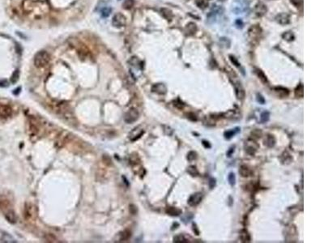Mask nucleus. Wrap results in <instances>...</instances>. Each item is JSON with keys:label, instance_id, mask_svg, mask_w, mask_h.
Here are the masks:
<instances>
[{"label": "nucleus", "instance_id": "393cba45", "mask_svg": "<svg viewBox=\"0 0 324 243\" xmlns=\"http://www.w3.org/2000/svg\"><path fill=\"white\" fill-rule=\"evenodd\" d=\"M186 172L188 173L189 174H190V176H192V177H197L198 175V169L195 167L194 165H190L187 168V169H186Z\"/></svg>", "mask_w": 324, "mask_h": 243}, {"label": "nucleus", "instance_id": "37998d69", "mask_svg": "<svg viewBox=\"0 0 324 243\" xmlns=\"http://www.w3.org/2000/svg\"><path fill=\"white\" fill-rule=\"evenodd\" d=\"M202 145L204 146V148H211V144H209V142L206 141V140H202Z\"/></svg>", "mask_w": 324, "mask_h": 243}, {"label": "nucleus", "instance_id": "2f4dec72", "mask_svg": "<svg viewBox=\"0 0 324 243\" xmlns=\"http://www.w3.org/2000/svg\"><path fill=\"white\" fill-rule=\"evenodd\" d=\"M228 180H229V184L231 186H233L236 182V177H235V174L233 173H230L228 176Z\"/></svg>", "mask_w": 324, "mask_h": 243}, {"label": "nucleus", "instance_id": "20e7f679", "mask_svg": "<svg viewBox=\"0 0 324 243\" xmlns=\"http://www.w3.org/2000/svg\"><path fill=\"white\" fill-rule=\"evenodd\" d=\"M126 19L122 13H116L112 19V24L115 28H122L126 25Z\"/></svg>", "mask_w": 324, "mask_h": 243}, {"label": "nucleus", "instance_id": "1a4fd4ad", "mask_svg": "<svg viewBox=\"0 0 324 243\" xmlns=\"http://www.w3.org/2000/svg\"><path fill=\"white\" fill-rule=\"evenodd\" d=\"M144 132V131H143V129H141L140 127L135 128V129L130 133V140H131V141H136V140H137L138 139H140V138L143 136Z\"/></svg>", "mask_w": 324, "mask_h": 243}, {"label": "nucleus", "instance_id": "79ce46f5", "mask_svg": "<svg viewBox=\"0 0 324 243\" xmlns=\"http://www.w3.org/2000/svg\"><path fill=\"white\" fill-rule=\"evenodd\" d=\"M230 59H231V61H232V63H234L235 66H237V67H239V66H240V64H239L238 62H237V61L236 60V59H235L234 57L230 56Z\"/></svg>", "mask_w": 324, "mask_h": 243}, {"label": "nucleus", "instance_id": "6e6552de", "mask_svg": "<svg viewBox=\"0 0 324 243\" xmlns=\"http://www.w3.org/2000/svg\"><path fill=\"white\" fill-rule=\"evenodd\" d=\"M234 88H235V93H236V96H237V99H239V100L244 99V97H245V90H244V88H243V87L241 86V84L240 82L234 83Z\"/></svg>", "mask_w": 324, "mask_h": 243}, {"label": "nucleus", "instance_id": "c03bdc74", "mask_svg": "<svg viewBox=\"0 0 324 243\" xmlns=\"http://www.w3.org/2000/svg\"><path fill=\"white\" fill-rule=\"evenodd\" d=\"M193 230H194V232L195 233V234L196 235H198L199 234V231H198V228H197V225H195V224H193Z\"/></svg>", "mask_w": 324, "mask_h": 243}, {"label": "nucleus", "instance_id": "a19ab883", "mask_svg": "<svg viewBox=\"0 0 324 243\" xmlns=\"http://www.w3.org/2000/svg\"><path fill=\"white\" fill-rule=\"evenodd\" d=\"M215 186H216V180H215L214 178H211L210 180H209V186H210V188H214Z\"/></svg>", "mask_w": 324, "mask_h": 243}, {"label": "nucleus", "instance_id": "bb28decb", "mask_svg": "<svg viewBox=\"0 0 324 243\" xmlns=\"http://www.w3.org/2000/svg\"><path fill=\"white\" fill-rule=\"evenodd\" d=\"M256 74H257L258 77L259 78V79L263 82V83H267V76H266V75L264 74V73L263 72V71H261V70H259V69H257L256 70Z\"/></svg>", "mask_w": 324, "mask_h": 243}, {"label": "nucleus", "instance_id": "ddd939ff", "mask_svg": "<svg viewBox=\"0 0 324 243\" xmlns=\"http://www.w3.org/2000/svg\"><path fill=\"white\" fill-rule=\"evenodd\" d=\"M255 14L259 16H264L266 12H267V7L263 3H262V2H259V3L255 6Z\"/></svg>", "mask_w": 324, "mask_h": 243}, {"label": "nucleus", "instance_id": "4be33fe9", "mask_svg": "<svg viewBox=\"0 0 324 243\" xmlns=\"http://www.w3.org/2000/svg\"><path fill=\"white\" fill-rule=\"evenodd\" d=\"M160 12H161V15L163 16V17L165 18L166 20H172L173 13H172V12L169 10V9H168V8H162L161 10H160Z\"/></svg>", "mask_w": 324, "mask_h": 243}, {"label": "nucleus", "instance_id": "4c0bfd02", "mask_svg": "<svg viewBox=\"0 0 324 243\" xmlns=\"http://www.w3.org/2000/svg\"><path fill=\"white\" fill-rule=\"evenodd\" d=\"M283 37L284 39H286V40H293V35L292 34L291 32H285V33H284V34L283 35Z\"/></svg>", "mask_w": 324, "mask_h": 243}, {"label": "nucleus", "instance_id": "412c9836", "mask_svg": "<svg viewBox=\"0 0 324 243\" xmlns=\"http://www.w3.org/2000/svg\"><path fill=\"white\" fill-rule=\"evenodd\" d=\"M239 131H240V129H239L238 127L235 128V129H233V130H229V131H227L225 132L224 136H225V139H227V140H230L231 138H233V136L236 135V134L238 133Z\"/></svg>", "mask_w": 324, "mask_h": 243}, {"label": "nucleus", "instance_id": "e433bc0d", "mask_svg": "<svg viewBox=\"0 0 324 243\" xmlns=\"http://www.w3.org/2000/svg\"><path fill=\"white\" fill-rule=\"evenodd\" d=\"M19 79V71H16L14 72V74L12 75V78H11V80H12V83H16V81L18 80Z\"/></svg>", "mask_w": 324, "mask_h": 243}, {"label": "nucleus", "instance_id": "c9c22d12", "mask_svg": "<svg viewBox=\"0 0 324 243\" xmlns=\"http://www.w3.org/2000/svg\"><path fill=\"white\" fill-rule=\"evenodd\" d=\"M174 106H176L178 109H182L184 108V104L182 103V101H180V100H177V101H174Z\"/></svg>", "mask_w": 324, "mask_h": 243}, {"label": "nucleus", "instance_id": "a211bd4d", "mask_svg": "<svg viewBox=\"0 0 324 243\" xmlns=\"http://www.w3.org/2000/svg\"><path fill=\"white\" fill-rule=\"evenodd\" d=\"M5 217H6L7 221L8 222L12 223V224H15L17 221V217H16V213L13 212L12 210L7 211L6 213H5Z\"/></svg>", "mask_w": 324, "mask_h": 243}, {"label": "nucleus", "instance_id": "9d476101", "mask_svg": "<svg viewBox=\"0 0 324 243\" xmlns=\"http://www.w3.org/2000/svg\"><path fill=\"white\" fill-rule=\"evenodd\" d=\"M275 20L279 24H282V25H285V24H289L290 22L289 16L286 13H280L277 15L275 17Z\"/></svg>", "mask_w": 324, "mask_h": 243}, {"label": "nucleus", "instance_id": "f03ea898", "mask_svg": "<svg viewBox=\"0 0 324 243\" xmlns=\"http://www.w3.org/2000/svg\"><path fill=\"white\" fill-rule=\"evenodd\" d=\"M244 148H245V151L247 154H249L250 156H254L259 148V145L255 139L250 138L245 141V144H244Z\"/></svg>", "mask_w": 324, "mask_h": 243}, {"label": "nucleus", "instance_id": "f3484780", "mask_svg": "<svg viewBox=\"0 0 324 243\" xmlns=\"http://www.w3.org/2000/svg\"><path fill=\"white\" fill-rule=\"evenodd\" d=\"M239 237L242 242H250L251 240L250 235L246 229H241L239 233Z\"/></svg>", "mask_w": 324, "mask_h": 243}, {"label": "nucleus", "instance_id": "72a5a7b5", "mask_svg": "<svg viewBox=\"0 0 324 243\" xmlns=\"http://www.w3.org/2000/svg\"><path fill=\"white\" fill-rule=\"evenodd\" d=\"M291 2L296 7H301L302 6V2H303V0H290Z\"/></svg>", "mask_w": 324, "mask_h": 243}, {"label": "nucleus", "instance_id": "2eb2a0df", "mask_svg": "<svg viewBox=\"0 0 324 243\" xmlns=\"http://www.w3.org/2000/svg\"><path fill=\"white\" fill-rule=\"evenodd\" d=\"M190 239H191V237H189V236L187 237L186 235L179 234V235H177V236H175V237H174V242H177V243L190 242Z\"/></svg>", "mask_w": 324, "mask_h": 243}, {"label": "nucleus", "instance_id": "b1692460", "mask_svg": "<svg viewBox=\"0 0 324 243\" xmlns=\"http://www.w3.org/2000/svg\"><path fill=\"white\" fill-rule=\"evenodd\" d=\"M9 207V200L4 196L0 195V210L7 209Z\"/></svg>", "mask_w": 324, "mask_h": 243}, {"label": "nucleus", "instance_id": "4468645a", "mask_svg": "<svg viewBox=\"0 0 324 243\" xmlns=\"http://www.w3.org/2000/svg\"><path fill=\"white\" fill-rule=\"evenodd\" d=\"M239 174H240V175H241L242 178H248V177L251 176L252 171H251V169L248 166L245 165V164H242V165L240 166Z\"/></svg>", "mask_w": 324, "mask_h": 243}, {"label": "nucleus", "instance_id": "9b49d317", "mask_svg": "<svg viewBox=\"0 0 324 243\" xmlns=\"http://www.w3.org/2000/svg\"><path fill=\"white\" fill-rule=\"evenodd\" d=\"M152 91L153 92V93H157V94L164 95V94L166 93V92H167V88H166V87L163 83H156V84H154L153 86H152Z\"/></svg>", "mask_w": 324, "mask_h": 243}, {"label": "nucleus", "instance_id": "473e14b6", "mask_svg": "<svg viewBox=\"0 0 324 243\" xmlns=\"http://www.w3.org/2000/svg\"><path fill=\"white\" fill-rule=\"evenodd\" d=\"M197 2H200V3H197L198 7L200 8H205L208 5V2L207 0H197Z\"/></svg>", "mask_w": 324, "mask_h": 243}, {"label": "nucleus", "instance_id": "58836bf2", "mask_svg": "<svg viewBox=\"0 0 324 243\" xmlns=\"http://www.w3.org/2000/svg\"><path fill=\"white\" fill-rule=\"evenodd\" d=\"M257 101L259 104L263 105V104L265 103V99H264V97L261 94H257Z\"/></svg>", "mask_w": 324, "mask_h": 243}, {"label": "nucleus", "instance_id": "c85d7f7f", "mask_svg": "<svg viewBox=\"0 0 324 243\" xmlns=\"http://www.w3.org/2000/svg\"><path fill=\"white\" fill-rule=\"evenodd\" d=\"M270 118V113L268 111H264L261 113V117H260V122L262 123H265L268 122Z\"/></svg>", "mask_w": 324, "mask_h": 243}, {"label": "nucleus", "instance_id": "7c9ffc66", "mask_svg": "<svg viewBox=\"0 0 324 243\" xmlns=\"http://www.w3.org/2000/svg\"><path fill=\"white\" fill-rule=\"evenodd\" d=\"M284 154H285V156H284V155H282V156L283 157H284V160H281L282 162H283L284 164H288V163H290L291 162V160H293V158H292V156H290L289 154L288 153V152H284Z\"/></svg>", "mask_w": 324, "mask_h": 243}, {"label": "nucleus", "instance_id": "7ed1b4c3", "mask_svg": "<svg viewBox=\"0 0 324 243\" xmlns=\"http://www.w3.org/2000/svg\"><path fill=\"white\" fill-rule=\"evenodd\" d=\"M262 34V29L259 26V25H253L250 28L249 31H248V37H249L250 40H251L252 42H256V41H259L260 36Z\"/></svg>", "mask_w": 324, "mask_h": 243}, {"label": "nucleus", "instance_id": "f257e3e1", "mask_svg": "<svg viewBox=\"0 0 324 243\" xmlns=\"http://www.w3.org/2000/svg\"><path fill=\"white\" fill-rule=\"evenodd\" d=\"M50 61V55L47 51L40 50L34 56V65L38 68L46 67Z\"/></svg>", "mask_w": 324, "mask_h": 243}, {"label": "nucleus", "instance_id": "39448f33", "mask_svg": "<svg viewBox=\"0 0 324 243\" xmlns=\"http://www.w3.org/2000/svg\"><path fill=\"white\" fill-rule=\"evenodd\" d=\"M139 112L136 109H129L125 114V117H124V120L126 123L131 124L133 122L136 121V120L139 118Z\"/></svg>", "mask_w": 324, "mask_h": 243}, {"label": "nucleus", "instance_id": "f8f14e48", "mask_svg": "<svg viewBox=\"0 0 324 243\" xmlns=\"http://www.w3.org/2000/svg\"><path fill=\"white\" fill-rule=\"evenodd\" d=\"M273 91L275 92V95L277 97H280V98H284V97H287L289 94V91L288 90L287 88L283 87H275L273 89Z\"/></svg>", "mask_w": 324, "mask_h": 243}, {"label": "nucleus", "instance_id": "f704fd0d", "mask_svg": "<svg viewBox=\"0 0 324 243\" xmlns=\"http://www.w3.org/2000/svg\"><path fill=\"white\" fill-rule=\"evenodd\" d=\"M251 134H252V136H253V139H255V138H257L258 139V138H260L262 136V131L258 129L253 131Z\"/></svg>", "mask_w": 324, "mask_h": 243}, {"label": "nucleus", "instance_id": "6ab92c4d", "mask_svg": "<svg viewBox=\"0 0 324 243\" xmlns=\"http://www.w3.org/2000/svg\"><path fill=\"white\" fill-rule=\"evenodd\" d=\"M166 212H167V214L172 216V217H178L180 214H182V212L180 208H178V207H169L166 210Z\"/></svg>", "mask_w": 324, "mask_h": 243}, {"label": "nucleus", "instance_id": "aec40b11", "mask_svg": "<svg viewBox=\"0 0 324 243\" xmlns=\"http://www.w3.org/2000/svg\"><path fill=\"white\" fill-rule=\"evenodd\" d=\"M196 30H197L196 24H194V23H189V24L186 25V29H185V31H186V34H188V35H193L194 33H195Z\"/></svg>", "mask_w": 324, "mask_h": 243}, {"label": "nucleus", "instance_id": "cd10ccee", "mask_svg": "<svg viewBox=\"0 0 324 243\" xmlns=\"http://www.w3.org/2000/svg\"><path fill=\"white\" fill-rule=\"evenodd\" d=\"M134 4H135L134 0H125L122 3V7H123L124 9L129 10V9H131L133 7Z\"/></svg>", "mask_w": 324, "mask_h": 243}, {"label": "nucleus", "instance_id": "a878e982", "mask_svg": "<svg viewBox=\"0 0 324 243\" xmlns=\"http://www.w3.org/2000/svg\"><path fill=\"white\" fill-rule=\"evenodd\" d=\"M295 96L297 97H300V98L303 97L304 87H303V84H302V83H300L298 87H297V88L295 89Z\"/></svg>", "mask_w": 324, "mask_h": 243}, {"label": "nucleus", "instance_id": "c756f323", "mask_svg": "<svg viewBox=\"0 0 324 243\" xmlns=\"http://www.w3.org/2000/svg\"><path fill=\"white\" fill-rule=\"evenodd\" d=\"M197 157H198V155H197L196 152H194V151H190V152L187 154V159H188V160H190V161L196 160Z\"/></svg>", "mask_w": 324, "mask_h": 243}, {"label": "nucleus", "instance_id": "ea45409f", "mask_svg": "<svg viewBox=\"0 0 324 243\" xmlns=\"http://www.w3.org/2000/svg\"><path fill=\"white\" fill-rule=\"evenodd\" d=\"M187 117H188L190 120H191V121H197L196 115L193 113H189L188 114H187Z\"/></svg>", "mask_w": 324, "mask_h": 243}, {"label": "nucleus", "instance_id": "0eeeda50", "mask_svg": "<svg viewBox=\"0 0 324 243\" xmlns=\"http://www.w3.org/2000/svg\"><path fill=\"white\" fill-rule=\"evenodd\" d=\"M12 114V109L7 105H0V117L7 118Z\"/></svg>", "mask_w": 324, "mask_h": 243}, {"label": "nucleus", "instance_id": "5701e85b", "mask_svg": "<svg viewBox=\"0 0 324 243\" xmlns=\"http://www.w3.org/2000/svg\"><path fill=\"white\" fill-rule=\"evenodd\" d=\"M118 238H117V240L119 241H126L127 239L130 238V237H131V233H130L129 231H124V232H121V233H118Z\"/></svg>", "mask_w": 324, "mask_h": 243}, {"label": "nucleus", "instance_id": "dca6fc26", "mask_svg": "<svg viewBox=\"0 0 324 243\" xmlns=\"http://www.w3.org/2000/svg\"><path fill=\"white\" fill-rule=\"evenodd\" d=\"M264 145H266L268 148H272L275 144V138L272 135H267L264 140H263Z\"/></svg>", "mask_w": 324, "mask_h": 243}, {"label": "nucleus", "instance_id": "a18cd8bd", "mask_svg": "<svg viewBox=\"0 0 324 243\" xmlns=\"http://www.w3.org/2000/svg\"><path fill=\"white\" fill-rule=\"evenodd\" d=\"M102 12H103V13H102V15H103L104 16H109V12H110V9H108V8H106V9H105V10H104Z\"/></svg>", "mask_w": 324, "mask_h": 243}, {"label": "nucleus", "instance_id": "423d86ee", "mask_svg": "<svg viewBox=\"0 0 324 243\" xmlns=\"http://www.w3.org/2000/svg\"><path fill=\"white\" fill-rule=\"evenodd\" d=\"M202 198V194L200 192L194 193L191 194L188 199V204L191 207H195L200 203Z\"/></svg>", "mask_w": 324, "mask_h": 243}]
</instances>
